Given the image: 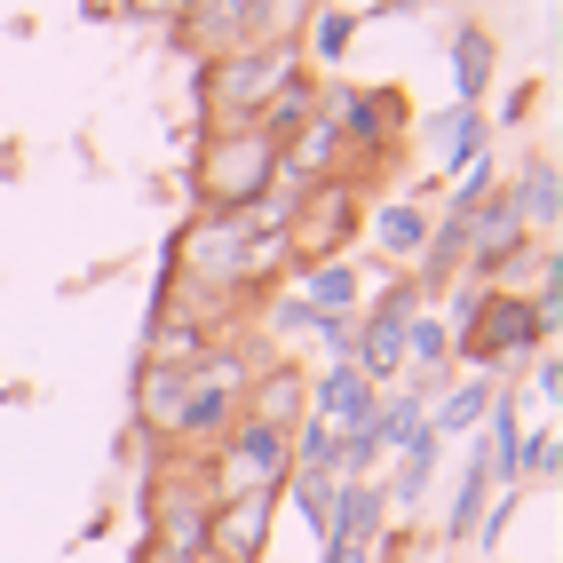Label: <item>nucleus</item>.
I'll use <instances>...</instances> for the list:
<instances>
[{
  "mask_svg": "<svg viewBox=\"0 0 563 563\" xmlns=\"http://www.w3.org/2000/svg\"><path fill=\"white\" fill-rule=\"evenodd\" d=\"M429 135L444 143V175H468L484 152H493V128H484V103H453V111H437Z\"/></svg>",
  "mask_w": 563,
  "mask_h": 563,
  "instance_id": "18",
  "label": "nucleus"
},
{
  "mask_svg": "<svg viewBox=\"0 0 563 563\" xmlns=\"http://www.w3.org/2000/svg\"><path fill=\"white\" fill-rule=\"evenodd\" d=\"M318 88H325L318 71H302V64H294L286 80L271 88V103H262V120H254V128L271 135V143H286V135H302V128L318 120Z\"/></svg>",
  "mask_w": 563,
  "mask_h": 563,
  "instance_id": "17",
  "label": "nucleus"
},
{
  "mask_svg": "<svg viewBox=\"0 0 563 563\" xmlns=\"http://www.w3.org/2000/svg\"><path fill=\"white\" fill-rule=\"evenodd\" d=\"M183 191H191L199 214H254L262 199L278 191V143L262 135L254 120H239V128H199L191 167H183Z\"/></svg>",
  "mask_w": 563,
  "mask_h": 563,
  "instance_id": "1",
  "label": "nucleus"
},
{
  "mask_svg": "<svg viewBox=\"0 0 563 563\" xmlns=\"http://www.w3.org/2000/svg\"><path fill=\"white\" fill-rule=\"evenodd\" d=\"M278 508H294V516L310 523V540L325 548V532H333V476H286Z\"/></svg>",
  "mask_w": 563,
  "mask_h": 563,
  "instance_id": "21",
  "label": "nucleus"
},
{
  "mask_svg": "<svg viewBox=\"0 0 563 563\" xmlns=\"http://www.w3.org/2000/svg\"><path fill=\"white\" fill-rule=\"evenodd\" d=\"M318 16V0H254V24H246V48H294L302 24Z\"/></svg>",
  "mask_w": 563,
  "mask_h": 563,
  "instance_id": "20",
  "label": "nucleus"
},
{
  "mask_svg": "<svg viewBox=\"0 0 563 563\" xmlns=\"http://www.w3.org/2000/svg\"><path fill=\"white\" fill-rule=\"evenodd\" d=\"M318 111L350 143V175L357 167H389L397 143L412 135V96L405 88H357V80H325L318 88Z\"/></svg>",
  "mask_w": 563,
  "mask_h": 563,
  "instance_id": "2",
  "label": "nucleus"
},
{
  "mask_svg": "<svg viewBox=\"0 0 563 563\" xmlns=\"http://www.w3.org/2000/svg\"><path fill=\"white\" fill-rule=\"evenodd\" d=\"M555 461H563V437H555V429H523L516 484H555Z\"/></svg>",
  "mask_w": 563,
  "mask_h": 563,
  "instance_id": "23",
  "label": "nucleus"
},
{
  "mask_svg": "<svg viewBox=\"0 0 563 563\" xmlns=\"http://www.w3.org/2000/svg\"><path fill=\"white\" fill-rule=\"evenodd\" d=\"M500 191L516 199V214H523V231H532V239H555L563 231V175H555L548 152L523 159L516 175H500Z\"/></svg>",
  "mask_w": 563,
  "mask_h": 563,
  "instance_id": "11",
  "label": "nucleus"
},
{
  "mask_svg": "<svg viewBox=\"0 0 563 563\" xmlns=\"http://www.w3.org/2000/svg\"><path fill=\"white\" fill-rule=\"evenodd\" d=\"M231 421H239V389L231 382H191L183 405H175V421H167V437H159V453H207Z\"/></svg>",
  "mask_w": 563,
  "mask_h": 563,
  "instance_id": "8",
  "label": "nucleus"
},
{
  "mask_svg": "<svg viewBox=\"0 0 563 563\" xmlns=\"http://www.w3.org/2000/svg\"><path fill=\"white\" fill-rule=\"evenodd\" d=\"M294 294L310 302V318H357V302H365V271H357V254H342V262H310V271H294Z\"/></svg>",
  "mask_w": 563,
  "mask_h": 563,
  "instance_id": "13",
  "label": "nucleus"
},
{
  "mask_svg": "<svg viewBox=\"0 0 563 563\" xmlns=\"http://www.w3.org/2000/svg\"><path fill=\"white\" fill-rule=\"evenodd\" d=\"M532 397H540V405H555V397H563V357H548V350L532 357Z\"/></svg>",
  "mask_w": 563,
  "mask_h": 563,
  "instance_id": "26",
  "label": "nucleus"
},
{
  "mask_svg": "<svg viewBox=\"0 0 563 563\" xmlns=\"http://www.w3.org/2000/svg\"><path fill=\"white\" fill-rule=\"evenodd\" d=\"M493 397H500V382H484V373L461 365V382H444V389L429 397L421 429H429L437 444H468V437L484 429V412H493Z\"/></svg>",
  "mask_w": 563,
  "mask_h": 563,
  "instance_id": "9",
  "label": "nucleus"
},
{
  "mask_svg": "<svg viewBox=\"0 0 563 563\" xmlns=\"http://www.w3.org/2000/svg\"><path fill=\"white\" fill-rule=\"evenodd\" d=\"M389 500H382V484L373 476H333V532H325V548H318V563L325 555H350V548H373L389 532Z\"/></svg>",
  "mask_w": 563,
  "mask_h": 563,
  "instance_id": "6",
  "label": "nucleus"
},
{
  "mask_svg": "<svg viewBox=\"0 0 563 563\" xmlns=\"http://www.w3.org/2000/svg\"><path fill=\"white\" fill-rule=\"evenodd\" d=\"M373 405H382V389H373L357 365H325V373H310V421H325V429H365Z\"/></svg>",
  "mask_w": 563,
  "mask_h": 563,
  "instance_id": "10",
  "label": "nucleus"
},
{
  "mask_svg": "<svg viewBox=\"0 0 563 563\" xmlns=\"http://www.w3.org/2000/svg\"><path fill=\"white\" fill-rule=\"evenodd\" d=\"M500 71V41L484 24H453V103H484Z\"/></svg>",
  "mask_w": 563,
  "mask_h": 563,
  "instance_id": "16",
  "label": "nucleus"
},
{
  "mask_svg": "<svg viewBox=\"0 0 563 563\" xmlns=\"http://www.w3.org/2000/svg\"><path fill=\"white\" fill-rule=\"evenodd\" d=\"M246 24H254V0H191L167 41L183 48V64H207V56L246 48Z\"/></svg>",
  "mask_w": 563,
  "mask_h": 563,
  "instance_id": "7",
  "label": "nucleus"
},
{
  "mask_svg": "<svg viewBox=\"0 0 563 563\" xmlns=\"http://www.w3.org/2000/svg\"><path fill=\"white\" fill-rule=\"evenodd\" d=\"M310 342L325 350V365H350V357H357V318H318Z\"/></svg>",
  "mask_w": 563,
  "mask_h": 563,
  "instance_id": "24",
  "label": "nucleus"
},
{
  "mask_svg": "<svg viewBox=\"0 0 563 563\" xmlns=\"http://www.w3.org/2000/svg\"><path fill=\"white\" fill-rule=\"evenodd\" d=\"M88 16H96V24H128V9H120V0H88Z\"/></svg>",
  "mask_w": 563,
  "mask_h": 563,
  "instance_id": "27",
  "label": "nucleus"
},
{
  "mask_svg": "<svg viewBox=\"0 0 563 563\" xmlns=\"http://www.w3.org/2000/svg\"><path fill=\"white\" fill-rule=\"evenodd\" d=\"M484 500H493V468H484V453H476V444H468V453H461V484H453V500H444V523H437V532L444 540H468L476 532V516H484Z\"/></svg>",
  "mask_w": 563,
  "mask_h": 563,
  "instance_id": "19",
  "label": "nucleus"
},
{
  "mask_svg": "<svg viewBox=\"0 0 563 563\" xmlns=\"http://www.w3.org/2000/svg\"><path fill=\"white\" fill-rule=\"evenodd\" d=\"M120 9H128V24H183V9H191V0H120Z\"/></svg>",
  "mask_w": 563,
  "mask_h": 563,
  "instance_id": "25",
  "label": "nucleus"
},
{
  "mask_svg": "<svg viewBox=\"0 0 563 563\" xmlns=\"http://www.w3.org/2000/svg\"><path fill=\"white\" fill-rule=\"evenodd\" d=\"M350 41H357V9H333V0H318V16L302 24L294 56H302V71L333 80V71H342V56H350Z\"/></svg>",
  "mask_w": 563,
  "mask_h": 563,
  "instance_id": "14",
  "label": "nucleus"
},
{
  "mask_svg": "<svg viewBox=\"0 0 563 563\" xmlns=\"http://www.w3.org/2000/svg\"><path fill=\"white\" fill-rule=\"evenodd\" d=\"M357 239H365V191H357L350 175L294 191V207H286V246H294V271H310V262H342Z\"/></svg>",
  "mask_w": 563,
  "mask_h": 563,
  "instance_id": "3",
  "label": "nucleus"
},
{
  "mask_svg": "<svg viewBox=\"0 0 563 563\" xmlns=\"http://www.w3.org/2000/svg\"><path fill=\"white\" fill-rule=\"evenodd\" d=\"M239 412L246 421H262V429H302L310 421V365H294V357H262L254 373H246V389H239Z\"/></svg>",
  "mask_w": 563,
  "mask_h": 563,
  "instance_id": "4",
  "label": "nucleus"
},
{
  "mask_svg": "<svg viewBox=\"0 0 563 563\" xmlns=\"http://www.w3.org/2000/svg\"><path fill=\"white\" fill-rule=\"evenodd\" d=\"M262 333H271V350H286V342H310V333H318V318H310V302H302V294H271V302H262Z\"/></svg>",
  "mask_w": 563,
  "mask_h": 563,
  "instance_id": "22",
  "label": "nucleus"
},
{
  "mask_svg": "<svg viewBox=\"0 0 563 563\" xmlns=\"http://www.w3.org/2000/svg\"><path fill=\"white\" fill-rule=\"evenodd\" d=\"M278 532V493H246V500H214L207 516V563H262Z\"/></svg>",
  "mask_w": 563,
  "mask_h": 563,
  "instance_id": "5",
  "label": "nucleus"
},
{
  "mask_svg": "<svg viewBox=\"0 0 563 563\" xmlns=\"http://www.w3.org/2000/svg\"><path fill=\"white\" fill-rule=\"evenodd\" d=\"M437 461H444V444L421 429V437H412L405 444V453H389V476H373V484H382V500H389V516L405 523L412 508H421L429 500V484H437Z\"/></svg>",
  "mask_w": 563,
  "mask_h": 563,
  "instance_id": "12",
  "label": "nucleus"
},
{
  "mask_svg": "<svg viewBox=\"0 0 563 563\" xmlns=\"http://www.w3.org/2000/svg\"><path fill=\"white\" fill-rule=\"evenodd\" d=\"M365 239H373V254H382L389 271H412V254H421V239H429V207H405V199L373 207L365 214Z\"/></svg>",
  "mask_w": 563,
  "mask_h": 563,
  "instance_id": "15",
  "label": "nucleus"
}]
</instances>
